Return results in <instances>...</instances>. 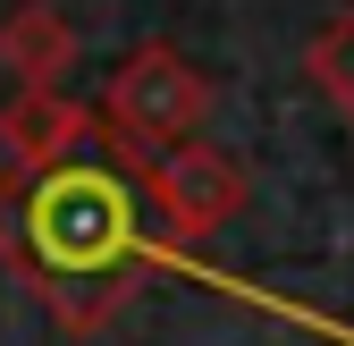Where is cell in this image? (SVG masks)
Wrapping results in <instances>:
<instances>
[{
  "instance_id": "1",
  "label": "cell",
  "mask_w": 354,
  "mask_h": 346,
  "mask_svg": "<svg viewBox=\"0 0 354 346\" xmlns=\"http://www.w3.org/2000/svg\"><path fill=\"white\" fill-rule=\"evenodd\" d=\"M17 253L34 271H51L68 287H93L118 271H136V262H177V271H194L186 253H169L144 237V211H136V186L110 178V169L93 161H68V169H42V178L17 186Z\"/></svg>"
},
{
  "instance_id": "2",
  "label": "cell",
  "mask_w": 354,
  "mask_h": 346,
  "mask_svg": "<svg viewBox=\"0 0 354 346\" xmlns=\"http://www.w3.org/2000/svg\"><path fill=\"white\" fill-rule=\"evenodd\" d=\"M211 118V84L194 60H177L169 42H144L136 60L110 76V136L127 161H160L177 144H194Z\"/></svg>"
},
{
  "instance_id": "5",
  "label": "cell",
  "mask_w": 354,
  "mask_h": 346,
  "mask_svg": "<svg viewBox=\"0 0 354 346\" xmlns=\"http://www.w3.org/2000/svg\"><path fill=\"white\" fill-rule=\"evenodd\" d=\"M68 60H76V34L51 9H9L0 17V68L17 76V93H59Z\"/></svg>"
},
{
  "instance_id": "3",
  "label": "cell",
  "mask_w": 354,
  "mask_h": 346,
  "mask_svg": "<svg viewBox=\"0 0 354 346\" xmlns=\"http://www.w3.org/2000/svg\"><path fill=\"white\" fill-rule=\"evenodd\" d=\"M144 169V194L169 228H186V237H211V228H228L236 211H245V169L228 152H211V144H177L160 161H136Z\"/></svg>"
},
{
  "instance_id": "4",
  "label": "cell",
  "mask_w": 354,
  "mask_h": 346,
  "mask_svg": "<svg viewBox=\"0 0 354 346\" xmlns=\"http://www.w3.org/2000/svg\"><path fill=\"white\" fill-rule=\"evenodd\" d=\"M0 144H9L17 169H68L84 144H93V110H76L59 93H17L9 110H0Z\"/></svg>"
},
{
  "instance_id": "6",
  "label": "cell",
  "mask_w": 354,
  "mask_h": 346,
  "mask_svg": "<svg viewBox=\"0 0 354 346\" xmlns=\"http://www.w3.org/2000/svg\"><path fill=\"white\" fill-rule=\"evenodd\" d=\"M304 76H313L321 93L337 102V118L354 127V0H346V9H337L313 42H304Z\"/></svg>"
}]
</instances>
